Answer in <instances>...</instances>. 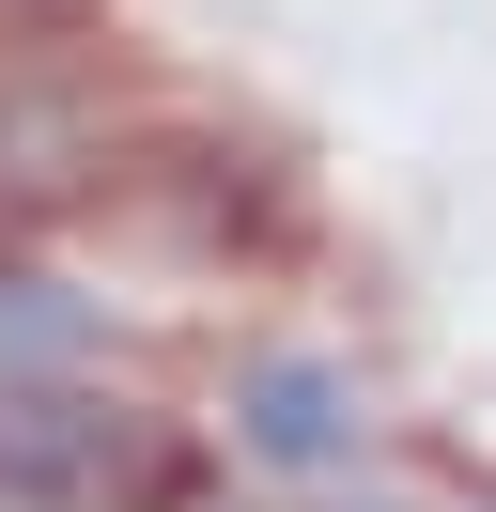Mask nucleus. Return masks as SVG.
I'll use <instances>...</instances> for the list:
<instances>
[{
    "instance_id": "1",
    "label": "nucleus",
    "mask_w": 496,
    "mask_h": 512,
    "mask_svg": "<svg viewBox=\"0 0 496 512\" xmlns=\"http://www.w3.org/2000/svg\"><path fill=\"white\" fill-rule=\"evenodd\" d=\"M186 497H202V466L171 419L78 404V388H0V512H186Z\"/></svg>"
},
{
    "instance_id": "2",
    "label": "nucleus",
    "mask_w": 496,
    "mask_h": 512,
    "mask_svg": "<svg viewBox=\"0 0 496 512\" xmlns=\"http://www.w3.org/2000/svg\"><path fill=\"white\" fill-rule=\"evenodd\" d=\"M248 450H264V466H341V450H357V404H341V373H310V357H264V373H248Z\"/></svg>"
},
{
    "instance_id": "3",
    "label": "nucleus",
    "mask_w": 496,
    "mask_h": 512,
    "mask_svg": "<svg viewBox=\"0 0 496 512\" xmlns=\"http://www.w3.org/2000/svg\"><path fill=\"white\" fill-rule=\"evenodd\" d=\"M47 357H78V295L0 280V388H16V373H47Z\"/></svg>"
}]
</instances>
